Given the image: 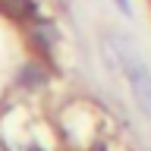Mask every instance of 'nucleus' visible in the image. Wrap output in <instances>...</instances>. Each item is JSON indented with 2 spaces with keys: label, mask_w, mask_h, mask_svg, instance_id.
<instances>
[{
  "label": "nucleus",
  "mask_w": 151,
  "mask_h": 151,
  "mask_svg": "<svg viewBox=\"0 0 151 151\" xmlns=\"http://www.w3.org/2000/svg\"><path fill=\"white\" fill-rule=\"evenodd\" d=\"M104 47L116 57V63H120L123 76H126V82H129V91H132V98H135V104H139V110L151 116V66L145 63V57L123 35H107L104 38Z\"/></svg>",
  "instance_id": "nucleus-1"
},
{
  "label": "nucleus",
  "mask_w": 151,
  "mask_h": 151,
  "mask_svg": "<svg viewBox=\"0 0 151 151\" xmlns=\"http://www.w3.org/2000/svg\"><path fill=\"white\" fill-rule=\"evenodd\" d=\"M0 16L28 25V22L41 19V3L38 0H0Z\"/></svg>",
  "instance_id": "nucleus-2"
},
{
  "label": "nucleus",
  "mask_w": 151,
  "mask_h": 151,
  "mask_svg": "<svg viewBox=\"0 0 151 151\" xmlns=\"http://www.w3.org/2000/svg\"><path fill=\"white\" fill-rule=\"evenodd\" d=\"M19 82L22 85H44L47 82V69L38 66V63H25L19 69Z\"/></svg>",
  "instance_id": "nucleus-3"
},
{
  "label": "nucleus",
  "mask_w": 151,
  "mask_h": 151,
  "mask_svg": "<svg viewBox=\"0 0 151 151\" xmlns=\"http://www.w3.org/2000/svg\"><path fill=\"white\" fill-rule=\"evenodd\" d=\"M113 6L120 9V13H126V16H132V6H129V0H113Z\"/></svg>",
  "instance_id": "nucleus-4"
},
{
  "label": "nucleus",
  "mask_w": 151,
  "mask_h": 151,
  "mask_svg": "<svg viewBox=\"0 0 151 151\" xmlns=\"http://www.w3.org/2000/svg\"><path fill=\"white\" fill-rule=\"evenodd\" d=\"M28 151H41V148H28Z\"/></svg>",
  "instance_id": "nucleus-5"
}]
</instances>
